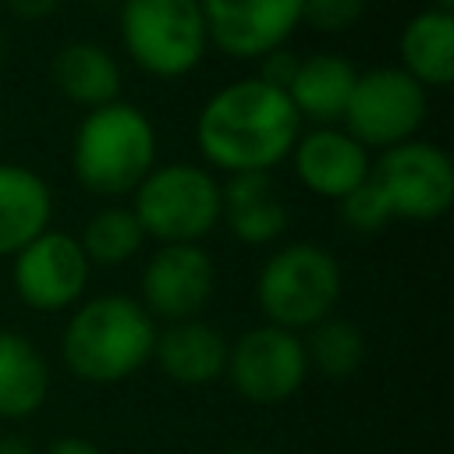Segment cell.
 Listing matches in <instances>:
<instances>
[{"label": "cell", "mask_w": 454, "mask_h": 454, "mask_svg": "<svg viewBox=\"0 0 454 454\" xmlns=\"http://www.w3.org/2000/svg\"><path fill=\"white\" fill-rule=\"evenodd\" d=\"M301 117L291 96L259 74L234 78L195 114V149L213 174H273L287 163Z\"/></svg>", "instance_id": "obj_1"}, {"label": "cell", "mask_w": 454, "mask_h": 454, "mask_svg": "<svg viewBox=\"0 0 454 454\" xmlns=\"http://www.w3.org/2000/svg\"><path fill=\"white\" fill-rule=\"evenodd\" d=\"M156 319L124 291L85 294L60 326L64 369L92 387H114L153 362Z\"/></svg>", "instance_id": "obj_2"}, {"label": "cell", "mask_w": 454, "mask_h": 454, "mask_svg": "<svg viewBox=\"0 0 454 454\" xmlns=\"http://www.w3.org/2000/svg\"><path fill=\"white\" fill-rule=\"evenodd\" d=\"M160 163V135L153 117L114 99L85 110L71 135V174L96 199H124Z\"/></svg>", "instance_id": "obj_3"}, {"label": "cell", "mask_w": 454, "mask_h": 454, "mask_svg": "<svg viewBox=\"0 0 454 454\" xmlns=\"http://www.w3.org/2000/svg\"><path fill=\"white\" fill-rule=\"evenodd\" d=\"M252 291L262 323L305 333L337 312L344 270L337 255L316 241H284L262 259Z\"/></svg>", "instance_id": "obj_4"}, {"label": "cell", "mask_w": 454, "mask_h": 454, "mask_svg": "<svg viewBox=\"0 0 454 454\" xmlns=\"http://www.w3.org/2000/svg\"><path fill=\"white\" fill-rule=\"evenodd\" d=\"M131 213L156 245H202L220 227L223 192L220 177L192 160L156 163L131 192Z\"/></svg>", "instance_id": "obj_5"}, {"label": "cell", "mask_w": 454, "mask_h": 454, "mask_svg": "<svg viewBox=\"0 0 454 454\" xmlns=\"http://www.w3.org/2000/svg\"><path fill=\"white\" fill-rule=\"evenodd\" d=\"M117 35L128 60L156 82L188 78L209 53L199 0H121Z\"/></svg>", "instance_id": "obj_6"}, {"label": "cell", "mask_w": 454, "mask_h": 454, "mask_svg": "<svg viewBox=\"0 0 454 454\" xmlns=\"http://www.w3.org/2000/svg\"><path fill=\"white\" fill-rule=\"evenodd\" d=\"M369 181L383 195L390 216L404 223H436L454 202V160L429 138H408L372 153Z\"/></svg>", "instance_id": "obj_7"}, {"label": "cell", "mask_w": 454, "mask_h": 454, "mask_svg": "<svg viewBox=\"0 0 454 454\" xmlns=\"http://www.w3.org/2000/svg\"><path fill=\"white\" fill-rule=\"evenodd\" d=\"M429 117V92L397 64H376L358 71L340 128L351 131L369 153H383L397 142L419 138Z\"/></svg>", "instance_id": "obj_8"}, {"label": "cell", "mask_w": 454, "mask_h": 454, "mask_svg": "<svg viewBox=\"0 0 454 454\" xmlns=\"http://www.w3.org/2000/svg\"><path fill=\"white\" fill-rule=\"evenodd\" d=\"M92 280V262L85 259L78 234L46 227L39 238H32L25 248L11 255V287L14 298L39 312V316H57L71 312Z\"/></svg>", "instance_id": "obj_9"}, {"label": "cell", "mask_w": 454, "mask_h": 454, "mask_svg": "<svg viewBox=\"0 0 454 454\" xmlns=\"http://www.w3.org/2000/svg\"><path fill=\"white\" fill-rule=\"evenodd\" d=\"M223 376L231 390L252 404H284L309 380L305 340L284 326L259 323L231 340Z\"/></svg>", "instance_id": "obj_10"}, {"label": "cell", "mask_w": 454, "mask_h": 454, "mask_svg": "<svg viewBox=\"0 0 454 454\" xmlns=\"http://www.w3.org/2000/svg\"><path fill=\"white\" fill-rule=\"evenodd\" d=\"M199 7L209 50L231 60H262L305 21V0H199Z\"/></svg>", "instance_id": "obj_11"}, {"label": "cell", "mask_w": 454, "mask_h": 454, "mask_svg": "<svg viewBox=\"0 0 454 454\" xmlns=\"http://www.w3.org/2000/svg\"><path fill=\"white\" fill-rule=\"evenodd\" d=\"M216 291V262L202 245H156L138 277V301L160 323L195 319Z\"/></svg>", "instance_id": "obj_12"}, {"label": "cell", "mask_w": 454, "mask_h": 454, "mask_svg": "<svg viewBox=\"0 0 454 454\" xmlns=\"http://www.w3.org/2000/svg\"><path fill=\"white\" fill-rule=\"evenodd\" d=\"M291 174L316 199L340 202L348 192L369 181L372 153L340 124H312L291 145Z\"/></svg>", "instance_id": "obj_13"}, {"label": "cell", "mask_w": 454, "mask_h": 454, "mask_svg": "<svg viewBox=\"0 0 454 454\" xmlns=\"http://www.w3.org/2000/svg\"><path fill=\"white\" fill-rule=\"evenodd\" d=\"M231 340L209 319H177L156 326L153 340V365L181 387H209L223 380Z\"/></svg>", "instance_id": "obj_14"}, {"label": "cell", "mask_w": 454, "mask_h": 454, "mask_svg": "<svg viewBox=\"0 0 454 454\" xmlns=\"http://www.w3.org/2000/svg\"><path fill=\"white\" fill-rule=\"evenodd\" d=\"M220 192H223L220 223H227V231L241 245L248 248L280 245L291 216L270 174H231L227 181H220Z\"/></svg>", "instance_id": "obj_15"}, {"label": "cell", "mask_w": 454, "mask_h": 454, "mask_svg": "<svg viewBox=\"0 0 454 454\" xmlns=\"http://www.w3.org/2000/svg\"><path fill=\"white\" fill-rule=\"evenodd\" d=\"M50 82L67 103L82 106L85 114V110L121 99L124 71H121V60L103 43L71 39L50 57Z\"/></svg>", "instance_id": "obj_16"}, {"label": "cell", "mask_w": 454, "mask_h": 454, "mask_svg": "<svg viewBox=\"0 0 454 454\" xmlns=\"http://www.w3.org/2000/svg\"><path fill=\"white\" fill-rule=\"evenodd\" d=\"M53 220V188L50 181L25 167L0 160V255H14L32 238H39Z\"/></svg>", "instance_id": "obj_17"}, {"label": "cell", "mask_w": 454, "mask_h": 454, "mask_svg": "<svg viewBox=\"0 0 454 454\" xmlns=\"http://www.w3.org/2000/svg\"><path fill=\"white\" fill-rule=\"evenodd\" d=\"M50 362L35 340L0 330V422H25L50 401Z\"/></svg>", "instance_id": "obj_18"}, {"label": "cell", "mask_w": 454, "mask_h": 454, "mask_svg": "<svg viewBox=\"0 0 454 454\" xmlns=\"http://www.w3.org/2000/svg\"><path fill=\"white\" fill-rule=\"evenodd\" d=\"M355 78H358V67L340 57V53H309V57H298V67L287 82V96L305 121L312 124H340L344 117V106L351 99V89H355Z\"/></svg>", "instance_id": "obj_19"}, {"label": "cell", "mask_w": 454, "mask_h": 454, "mask_svg": "<svg viewBox=\"0 0 454 454\" xmlns=\"http://www.w3.org/2000/svg\"><path fill=\"white\" fill-rule=\"evenodd\" d=\"M401 71H408L426 92L447 89L454 82V14L422 7L411 14L397 35Z\"/></svg>", "instance_id": "obj_20"}, {"label": "cell", "mask_w": 454, "mask_h": 454, "mask_svg": "<svg viewBox=\"0 0 454 454\" xmlns=\"http://www.w3.org/2000/svg\"><path fill=\"white\" fill-rule=\"evenodd\" d=\"M78 245H82V252L92 266H124L142 252L145 234H142L131 206L110 202V206H99L85 220L82 234H78Z\"/></svg>", "instance_id": "obj_21"}, {"label": "cell", "mask_w": 454, "mask_h": 454, "mask_svg": "<svg viewBox=\"0 0 454 454\" xmlns=\"http://www.w3.org/2000/svg\"><path fill=\"white\" fill-rule=\"evenodd\" d=\"M301 340H305L309 369H316V372H323L330 380H348L365 362V333L348 316H337V312L326 316L323 323L305 330Z\"/></svg>", "instance_id": "obj_22"}, {"label": "cell", "mask_w": 454, "mask_h": 454, "mask_svg": "<svg viewBox=\"0 0 454 454\" xmlns=\"http://www.w3.org/2000/svg\"><path fill=\"white\" fill-rule=\"evenodd\" d=\"M337 213H340V220H344L355 234H380L383 227L394 223V216H390V209H387V202H383V195L376 192L372 181H365V184H358L355 192H348V195L337 202Z\"/></svg>", "instance_id": "obj_23"}, {"label": "cell", "mask_w": 454, "mask_h": 454, "mask_svg": "<svg viewBox=\"0 0 454 454\" xmlns=\"http://www.w3.org/2000/svg\"><path fill=\"white\" fill-rule=\"evenodd\" d=\"M365 11V0H305V21L319 32H348L358 25Z\"/></svg>", "instance_id": "obj_24"}, {"label": "cell", "mask_w": 454, "mask_h": 454, "mask_svg": "<svg viewBox=\"0 0 454 454\" xmlns=\"http://www.w3.org/2000/svg\"><path fill=\"white\" fill-rule=\"evenodd\" d=\"M255 64H259V78H262V82H270V85H277V89L287 92V82H291V74H294V67H298V53H291L287 46H280V50L266 53V57L255 60Z\"/></svg>", "instance_id": "obj_25"}, {"label": "cell", "mask_w": 454, "mask_h": 454, "mask_svg": "<svg viewBox=\"0 0 454 454\" xmlns=\"http://www.w3.org/2000/svg\"><path fill=\"white\" fill-rule=\"evenodd\" d=\"M7 7V14H14L18 21H46L50 14H57L60 0H0Z\"/></svg>", "instance_id": "obj_26"}, {"label": "cell", "mask_w": 454, "mask_h": 454, "mask_svg": "<svg viewBox=\"0 0 454 454\" xmlns=\"http://www.w3.org/2000/svg\"><path fill=\"white\" fill-rule=\"evenodd\" d=\"M43 454H106L96 440H85V436H57Z\"/></svg>", "instance_id": "obj_27"}, {"label": "cell", "mask_w": 454, "mask_h": 454, "mask_svg": "<svg viewBox=\"0 0 454 454\" xmlns=\"http://www.w3.org/2000/svg\"><path fill=\"white\" fill-rule=\"evenodd\" d=\"M0 454H39L25 436H18V433H7V436H0Z\"/></svg>", "instance_id": "obj_28"}, {"label": "cell", "mask_w": 454, "mask_h": 454, "mask_svg": "<svg viewBox=\"0 0 454 454\" xmlns=\"http://www.w3.org/2000/svg\"><path fill=\"white\" fill-rule=\"evenodd\" d=\"M426 7H436V11H450L454 14V0H426Z\"/></svg>", "instance_id": "obj_29"}, {"label": "cell", "mask_w": 454, "mask_h": 454, "mask_svg": "<svg viewBox=\"0 0 454 454\" xmlns=\"http://www.w3.org/2000/svg\"><path fill=\"white\" fill-rule=\"evenodd\" d=\"M223 454H270V450H259V447H231Z\"/></svg>", "instance_id": "obj_30"}, {"label": "cell", "mask_w": 454, "mask_h": 454, "mask_svg": "<svg viewBox=\"0 0 454 454\" xmlns=\"http://www.w3.org/2000/svg\"><path fill=\"white\" fill-rule=\"evenodd\" d=\"M4 53H7V39H4V32H0V60H4Z\"/></svg>", "instance_id": "obj_31"}]
</instances>
